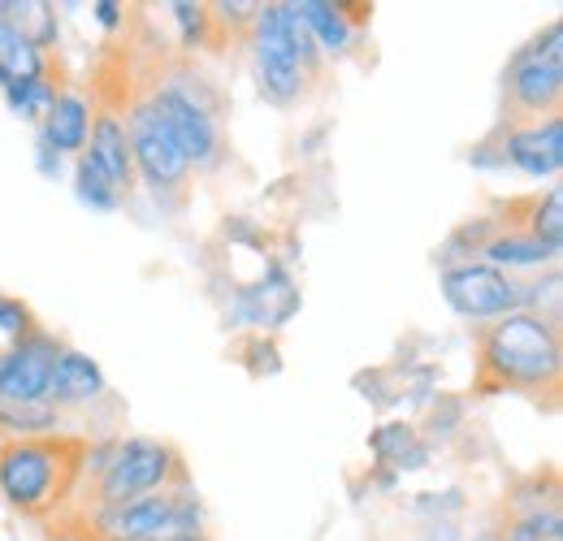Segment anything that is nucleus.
Masks as SVG:
<instances>
[{
    "label": "nucleus",
    "instance_id": "nucleus-19",
    "mask_svg": "<svg viewBox=\"0 0 563 541\" xmlns=\"http://www.w3.org/2000/svg\"><path fill=\"white\" fill-rule=\"evenodd\" d=\"M0 429H9L13 438H44L57 429V407L48 399H40V404L0 399Z\"/></svg>",
    "mask_w": 563,
    "mask_h": 541
},
{
    "label": "nucleus",
    "instance_id": "nucleus-2",
    "mask_svg": "<svg viewBox=\"0 0 563 541\" xmlns=\"http://www.w3.org/2000/svg\"><path fill=\"white\" fill-rule=\"evenodd\" d=\"M82 455L87 446L62 433L13 438L0 446V494L26 516H48L74 489L82 473Z\"/></svg>",
    "mask_w": 563,
    "mask_h": 541
},
{
    "label": "nucleus",
    "instance_id": "nucleus-18",
    "mask_svg": "<svg viewBox=\"0 0 563 541\" xmlns=\"http://www.w3.org/2000/svg\"><path fill=\"white\" fill-rule=\"evenodd\" d=\"M0 22H9L22 40H31L40 53L57 40V13L44 0H0Z\"/></svg>",
    "mask_w": 563,
    "mask_h": 541
},
{
    "label": "nucleus",
    "instance_id": "nucleus-12",
    "mask_svg": "<svg viewBox=\"0 0 563 541\" xmlns=\"http://www.w3.org/2000/svg\"><path fill=\"white\" fill-rule=\"evenodd\" d=\"M100 395H104V373L96 368V360L82 351H62L48 377V404L62 411V407L91 404Z\"/></svg>",
    "mask_w": 563,
    "mask_h": 541
},
{
    "label": "nucleus",
    "instance_id": "nucleus-4",
    "mask_svg": "<svg viewBox=\"0 0 563 541\" xmlns=\"http://www.w3.org/2000/svg\"><path fill=\"white\" fill-rule=\"evenodd\" d=\"M200 511L191 494H147L122 507H100L96 538L100 541H174L196 533Z\"/></svg>",
    "mask_w": 563,
    "mask_h": 541
},
{
    "label": "nucleus",
    "instance_id": "nucleus-8",
    "mask_svg": "<svg viewBox=\"0 0 563 541\" xmlns=\"http://www.w3.org/2000/svg\"><path fill=\"white\" fill-rule=\"evenodd\" d=\"M442 299L468 321H490V317L520 312L529 290L494 265H460L442 273Z\"/></svg>",
    "mask_w": 563,
    "mask_h": 541
},
{
    "label": "nucleus",
    "instance_id": "nucleus-27",
    "mask_svg": "<svg viewBox=\"0 0 563 541\" xmlns=\"http://www.w3.org/2000/svg\"><path fill=\"white\" fill-rule=\"evenodd\" d=\"M96 18H100L104 26H118V18H122V13H118V4H113V0H100V4H96Z\"/></svg>",
    "mask_w": 563,
    "mask_h": 541
},
{
    "label": "nucleus",
    "instance_id": "nucleus-17",
    "mask_svg": "<svg viewBox=\"0 0 563 541\" xmlns=\"http://www.w3.org/2000/svg\"><path fill=\"white\" fill-rule=\"evenodd\" d=\"M44 78V53L22 40L9 22H0V87H18V82H35Z\"/></svg>",
    "mask_w": 563,
    "mask_h": 541
},
{
    "label": "nucleus",
    "instance_id": "nucleus-9",
    "mask_svg": "<svg viewBox=\"0 0 563 541\" xmlns=\"http://www.w3.org/2000/svg\"><path fill=\"white\" fill-rule=\"evenodd\" d=\"M152 109L161 113V122L169 126L174 143L183 147L187 165H209L217 156V122H212V104L205 96H196L187 82H165L152 96Z\"/></svg>",
    "mask_w": 563,
    "mask_h": 541
},
{
    "label": "nucleus",
    "instance_id": "nucleus-26",
    "mask_svg": "<svg viewBox=\"0 0 563 541\" xmlns=\"http://www.w3.org/2000/svg\"><path fill=\"white\" fill-rule=\"evenodd\" d=\"M26 334H31V312H26L22 303H13V299L0 295V355H4L9 346H18Z\"/></svg>",
    "mask_w": 563,
    "mask_h": 541
},
{
    "label": "nucleus",
    "instance_id": "nucleus-20",
    "mask_svg": "<svg viewBox=\"0 0 563 541\" xmlns=\"http://www.w3.org/2000/svg\"><path fill=\"white\" fill-rule=\"evenodd\" d=\"M529 239H538L551 256H560L563 247V191L551 187L542 200H533V217H529Z\"/></svg>",
    "mask_w": 563,
    "mask_h": 541
},
{
    "label": "nucleus",
    "instance_id": "nucleus-25",
    "mask_svg": "<svg viewBox=\"0 0 563 541\" xmlns=\"http://www.w3.org/2000/svg\"><path fill=\"white\" fill-rule=\"evenodd\" d=\"M174 9V22L183 26V40H187V48H200L205 40H209V4H191V0H178V4H169Z\"/></svg>",
    "mask_w": 563,
    "mask_h": 541
},
{
    "label": "nucleus",
    "instance_id": "nucleus-15",
    "mask_svg": "<svg viewBox=\"0 0 563 541\" xmlns=\"http://www.w3.org/2000/svg\"><path fill=\"white\" fill-rule=\"evenodd\" d=\"M91 135V113L82 96H57L48 118H44V143L53 152H82V143Z\"/></svg>",
    "mask_w": 563,
    "mask_h": 541
},
{
    "label": "nucleus",
    "instance_id": "nucleus-1",
    "mask_svg": "<svg viewBox=\"0 0 563 541\" xmlns=\"http://www.w3.org/2000/svg\"><path fill=\"white\" fill-rule=\"evenodd\" d=\"M560 330L538 312H507L482 334V390H551L560 386Z\"/></svg>",
    "mask_w": 563,
    "mask_h": 541
},
{
    "label": "nucleus",
    "instance_id": "nucleus-11",
    "mask_svg": "<svg viewBox=\"0 0 563 541\" xmlns=\"http://www.w3.org/2000/svg\"><path fill=\"white\" fill-rule=\"evenodd\" d=\"M507 161L516 169H525L529 178H547V174H560L563 165V118H547V122H533L525 131H511L507 135Z\"/></svg>",
    "mask_w": 563,
    "mask_h": 541
},
{
    "label": "nucleus",
    "instance_id": "nucleus-21",
    "mask_svg": "<svg viewBox=\"0 0 563 541\" xmlns=\"http://www.w3.org/2000/svg\"><path fill=\"white\" fill-rule=\"evenodd\" d=\"M486 256L494 261V269L498 265H542V261H555L538 239H529V234H503V239H490L486 243Z\"/></svg>",
    "mask_w": 563,
    "mask_h": 541
},
{
    "label": "nucleus",
    "instance_id": "nucleus-22",
    "mask_svg": "<svg viewBox=\"0 0 563 541\" xmlns=\"http://www.w3.org/2000/svg\"><path fill=\"white\" fill-rule=\"evenodd\" d=\"M74 178H78V200H82V203H91V208H100V212L118 208V196H122V191H118V187L104 178V169H100V165H96L87 152L78 156V174H74Z\"/></svg>",
    "mask_w": 563,
    "mask_h": 541
},
{
    "label": "nucleus",
    "instance_id": "nucleus-28",
    "mask_svg": "<svg viewBox=\"0 0 563 541\" xmlns=\"http://www.w3.org/2000/svg\"><path fill=\"white\" fill-rule=\"evenodd\" d=\"M174 541H205L200 533H187V538H174Z\"/></svg>",
    "mask_w": 563,
    "mask_h": 541
},
{
    "label": "nucleus",
    "instance_id": "nucleus-24",
    "mask_svg": "<svg viewBox=\"0 0 563 541\" xmlns=\"http://www.w3.org/2000/svg\"><path fill=\"white\" fill-rule=\"evenodd\" d=\"M507 541H563V520L560 511H533L525 520H516V529Z\"/></svg>",
    "mask_w": 563,
    "mask_h": 541
},
{
    "label": "nucleus",
    "instance_id": "nucleus-7",
    "mask_svg": "<svg viewBox=\"0 0 563 541\" xmlns=\"http://www.w3.org/2000/svg\"><path fill=\"white\" fill-rule=\"evenodd\" d=\"M126 139H131V165H140L143 183L156 191V200L178 196V191L187 187V169H191V165H187L183 147L174 143L169 126L161 122V113L152 109V100H140V104H135Z\"/></svg>",
    "mask_w": 563,
    "mask_h": 541
},
{
    "label": "nucleus",
    "instance_id": "nucleus-10",
    "mask_svg": "<svg viewBox=\"0 0 563 541\" xmlns=\"http://www.w3.org/2000/svg\"><path fill=\"white\" fill-rule=\"evenodd\" d=\"M57 355H62L57 339L40 330H31L18 346H9L0 355V399H22V404L48 399V377H53Z\"/></svg>",
    "mask_w": 563,
    "mask_h": 541
},
{
    "label": "nucleus",
    "instance_id": "nucleus-3",
    "mask_svg": "<svg viewBox=\"0 0 563 541\" xmlns=\"http://www.w3.org/2000/svg\"><path fill=\"white\" fill-rule=\"evenodd\" d=\"M256 69H261V91L269 100H295L303 91V74L317 62V44L308 26L299 22L295 4H261L256 13Z\"/></svg>",
    "mask_w": 563,
    "mask_h": 541
},
{
    "label": "nucleus",
    "instance_id": "nucleus-6",
    "mask_svg": "<svg viewBox=\"0 0 563 541\" xmlns=\"http://www.w3.org/2000/svg\"><path fill=\"white\" fill-rule=\"evenodd\" d=\"M178 455L156 442V438H131L113 451V460L104 464L100 476V507H122V503H135L147 498L152 489H165L169 476H178Z\"/></svg>",
    "mask_w": 563,
    "mask_h": 541
},
{
    "label": "nucleus",
    "instance_id": "nucleus-14",
    "mask_svg": "<svg viewBox=\"0 0 563 541\" xmlns=\"http://www.w3.org/2000/svg\"><path fill=\"white\" fill-rule=\"evenodd\" d=\"M87 156L104 169V178H109L118 191L131 187V139H126V126H122L113 113H100V118H96Z\"/></svg>",
    "mask_w": 563,
    "mask_h": 541
},
{
    "label": "nucleus",
    "instance_id": "nucleus-23",
    "mask_svg": "<svg viewBox=\"0 0 563 541\" xmlns=\"http://www.w3.org/2000/svg\"><path fill=\"white\" fill-rule=\"evenodd\" d=\"M4 100H9V109H13L18 118L35 122V118H48V109H53L57 91H53V82H48V78H35V82H18V87H9V91H4Z\"/></svg>",
    "mask_w": 563,
    "mask_h": 541
},
{
    "label": "nucleus",
    "instance_id": "nucleus-13",
    "mask_svg": "<svg viewBox=\"0 0 563 541\" xmlns=\"http://www.w3.org/2000/svg\"><path fill=\"white\" fill-rule=\"evenodd\" d=\"M239 308H243V317H247L252 325H282V321H290V312L299 308V295H295V286H290L286 273L269 269L265 281H256V286L243 290Z\"/></svg>",
    "mask_w": 563,
    "mask_h": 541
},
{
    "label": "nucleus",
    "instance_id": "nucleus-5",
    "mask_svg": "<svg viewBox=\"0 0 563 541\" xmlns=\"http://www.w3.org/2000/svg\"><path fill=\"white\" fill-rule=\"evenodd\" d=\"M563 96V26L551 22L507 69V100L520 118H542L560 109Z\"/></svg>",
    "mask_w": 563,
    "mask_h": 541
},
{
    "label": "nucleus",
    "instance_id": "nucleus-16",
    "mask_svg": "<svg viewBox=\"0 0 563 541\" xmlns=\"http://www.w3.org/2000/svg\"><path fill=\"white\" fill-rule=\"evenodd\" d=\"M299 22L308 26L312 44L330 48V53H347L352 44V18L343 13V4H330V0H299L295 4Z\"/></svg>",
    "mask_w": 563,
    "mask_h": 541
}]
</instances>
